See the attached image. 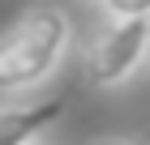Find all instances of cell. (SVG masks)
Masks as SVG:
<instances>
[{
  "mask_svg": "<svg viewBox=\"0 0 150 145\" xmlns=\"http://www.w3.org/2000/svg\"><path fill=\"white\" fill-rule=\"evenodd\" d=\"M73 51V17L60 4L26 9L0 30V94H26L43 85Z\"/></svg>",
  "mask_w": 150,
  "mask_h": 145,
  "instance_id": "6da1fadb",
  "label": "cell"
},
{
  "mask_svg": "<svg viewBox=\"0 0 150 145\" xmlns=\"http://www.w3.org/2000/svg\"><path fill=\"white\" fill-rule=\"evenodd\" d=\"M146 51H150V17L103 22L86 43L81 73H86V81L94 90H120L142 73Z\"/></svg>",
  "mask_w": 150,
  "mask_h": 145,
  "instance_id": "7a4b0ae2",
  "label": "cell"
},
{
  "mask_svg": "<svg viewBox=\"0 0 150 145\" xmlns=\"http://www.w3.org/2000/svg\"><path fill=\"white\" fill-rule=\"evenodd\" d=\"M64 115V98H22L0 107V145H39L43 132Z\"/></svg>",
  "mask_w": 150,
  "mask_h": 145,
  "instance_id": "3957f363",
  "label": "cell"
},
{
  "mask_svg": "<svg viewBox=\"0 0 150 145\" xmlns=\"http://www.w3.org/2000/svg\"><path fill=\"white\" fill-rule=\"evenodd\" d=\"M103 22H133V17H150V0H99Z\"/></svg>",
  "mask_w": 150,
  "mask_h": 145,
  "instance_id": "277c9868",
  "label": "cell"
},
{
  "mask_svg": "<svg viewBox=\"0 0 150 145\" xmlns=\"http://www.w3.org/2000/svg\"><path fill=\"white\" fill-rule=\"evenodd\" d=\"M94 145H137L133 137H103V141H94Z\"/></svg>",
  "mask_w": 150,
  "mask_h": 145,
  "instance_id": "5b68a950",
  "label": "cell"
},
{
  "mask_svg": "<svg viewBox=\"0 0 150 145\" xmlns=\"http://www.w3.org/2000/svg\"><path fill=\"white\" fill-rule=\"evenodd\" d=\"M86 4H99V0H86Z\"/></svg>",
  "mask_w": 150,
  "mask_h": 145,
  "instance_id": "8992f818",
  "label": "cell"
},
{
  "mask_svg": "<svg viewBox=\"0 0 150 145\" xmlns=\"http://www.w3.org/2000/svg\"><path fill=\"white\" fill-rule=\"evenodd\" d=\"M39 145H47V141H39Z\"/></svg>",
  "mask_w": 150,
  "mask_h": 145,
  "instance_id": "52a82bcc",
  "label": "cell"
}]
</instances>
